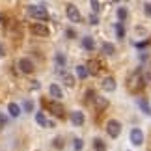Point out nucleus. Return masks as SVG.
<instances>
[{
  "mask_svg": "<svg viewBox=\"0 0 151 151\" xmlns=\"http://www.w3.org/2000/svg\"><path fill=\"white\" fill-rule=\"evenodd\" d=\"M56 62H58V65H60V67L65 65V58H63V54H60V52H58V54H56Z\"/></svg>",
  "mask_w": 151,
  "mask_h": 151,
  "instance_id": "nucleus-24",
  "label": "nucleus"
},
{
  "mask_svg": "<svg viewBox=\"0 0 151 151\" xmlns=\"http://www.w3.org/2000/svg\"><path fill=\"white\" fill-rule=\"evenodd\" d=\"M144 86H146V78H144V75L140 71H134L129 77V82H127V88H129L131 93H140L144 90Z\"/></svg>",
  "mask_w": 151,
  "mask_h": 151,
  "instance_id": "nucleus-1",
  "label": "nucleus"
},
{
  "mask_svg": "<svg viewBox=\"0 0 151 151\" xmlns=\"http://www.w3.org/2000/svg\"><path fill=\"white\" fill-rule=\"evenodd\" d=\"M0 21H2V17H0Z\"/></svg>",
  "mask_w": 151,
  "mask_h": 151,
  "instance_id": "nucleus-34",
  "label": "nucleus"
},
{
  "mask_svg": "<svg viewBox=\"0 0 151 151\" xmlns=\"http://www.w3.org/2000/svg\"><path fill=\"white\" fill-rule=\"evenodd\" d=\"M86 67H88V73L90 75H99V71L103 69V63H101V60H91Z\"/></svg>",
  "mask_w": 151,
  "mask_h": 151,
  "instance_id": "nucleus-10",
  "label": "nucleus"
},
{
  "mask_svg": "<svg viewBox=\"0 0 151 151\" xmlns=\"http://www.w3.org/2000/svg\"><path fill=\"white\" fill-rule=\"evenodd\" d=\"M17 67L21 69V73H26V75L34 73V69H36V65H34V62L30 60V58H19V62H17Z\"/></svg>",
  "mask_w": 151,
  "mask_h": 151,
  "instance_id": "nucleus-4",
  "label": "nucleus"
},
{
  "mask_svg": "<svg viewBox=\"0 0 151 151\" xmlns=\"http://www.w3.org/2000/svg\"><path fill=\"white\" fill-rule=\"evenodd\" d=\"M45 104H47V108H49L50 112L56 116V118H63V116H65V114H63V106H62L60 103H56V101H50V103H45Z\"/></svg>",
  "mask_w": 151,
  "mask_h": 151,
  "instance_id": "nucleus-7",
  "label": "nucleus"
},
{
  "mask_svg": "<svg viewBox=\"0 0 151 151\" xmlns=\"http://www.w3.org/2000/svg\"><path fill=\"white\" fill-rule=\"evenodd\" d=\"M28 13H30L34 19H41V21L49 19V11H47V8H43V6H30V8H28Z\"/></svg>",
  "mask_w": 151,
  "mask_h": 151,
  "instance_id": "nucleus-2",
  "label": "nucleus"
},
{
  "mask_svg": "<svg viewBox=\"0 0 151 151\" xmlns=\"http://www.w3.org/2000/svg\"><path fill=\"white\" fill-rule=\"evenodd\" d=\"M0 56H4V50H2V45H0Z\"/></svg>",
  "mask_w": 151,
  "mask_h": 151,
  "instance_id": "nucleus-33",
  "label": "nucleus"
},
{
  "mask_svg": "<svg viewBox=\"0 0 151 151\" xmlns=\"http://www.w3.org/2000/svg\"><path fill=\"white\" fill-rule=\"evenodd\" d=\"M82 47H84L86 50H93V49H95V41H93V37H91V36L82 37Z\"/></svg>",
  "mask_w": 151,
  "mask_h": 151,
  "instance_id": "nucleus-14",
  "label": "nucleus"
},
{
  "mask_svg": "<svg viewBox=\"0 0 151 151\" xmlns=\"http://www.w3.org/2000/svg\"><path fill=\"white\" fill-rule=\"evenodd\" d=\"M138 104H140V108H142V110H144V112H146L147 116H151V106H149V103H147V101L140 99V101H138Z\"/></svg>",
  "mask_w": 151,
  "mask_h": 151,
  "instance_id": "nucleus-21",
  "label": "nucleus"
},
{
  "mask_svg": "<svg viewBox=\"0 0 151 151\" xmlns=\"http://www.w3.org/2000/svg\"><path fill=\"white\" fill-rule=\"evenodd\" d=\"M101 50L104 52V54H108V56H110V54H114V52H116V47H114L112 43L104 41V43H103V47H101Z\"/></svg>",
  "mask_w": 151,
  "mask_h": 151,
  "instance_id": "nucleus-16",
  "label": "nucleus"
},
{
  "mask_svg": "<svg viewBox=\"0 0 151 151\" xmlns=\"http://www.w3.org/2000/svg\"><path fill=\"white\" fill-rule=\"evenodd\" d=\"M84 114L80 112V110H75V112H71V121H73V125H77V127H80L84 123Z\"/></svg>",
  "mask_w": 151,
  "mask_h": 151,
  "instance_id": "nucleus-13",
  "label": "nucleus"
},
{
  "mask_svg": "<svg viewBox=\"0 0 151 151\" xmlns=\"http://www.w3.org/2000/svg\"><path fill=\"white\" fill-rule=\"evenodd\" d=\"M88 67H86V65H77V77L78 78H86V77H88Z\"/></svg>",
  "mask_w": 151,
  "mask_h": 151,
  "instance_id": "nucleus-18",
  "label": "nucleus"
},
{
  "mask_svg": "<svg viewBox=\"0 0 151 151\" xmlns=\"http://www.w3.org/2000/svg\"><path fill=\"white\" fill-rule=\"evenodd\" d=\"M93 104H95L97 112H103V110L108 108V99H106V97H99V95H97L95 99H93Z\"/></svg>",
  "mask_w": 151,
  "mask_h": 151,
  "instance_id": "nucleus-9",
  "label": "nucleus"
},
{
  "mask_svg": "<svg viewBox=\"0 0 151 151\" xmlns=\"http://www.w3.org/2000/svg\"><path fill=\"white\" fill-rule=\"evenodd\" d=\"M131 144H134V146H142V142H144V132L140 129H132L131 131Z\"/></svg>",
  "mask_w": 151,
  "mask_h": 151,
  "instance_id": "nucleus-8",
  "label": "nucleus"
},
{
  "mask_svg": "<svg viewBox=\"0 0 151 151\" xmlns=\"http://www.w3.org/2000/svg\"><path fill=\"white\" fill-rule=\"evenodd\" d=\"M144 11H146V15L151 17V2H147L146 6H144Z\"/></svg>",
  "mask_w": 151,
  "mask_h": 151,
  "instance_id": "nucleus-30",
  "label": "nucleus"
},
{
  "mask_svg": "<svg viewBox=\"0 0 151 151\" xmlns=\"http://www.w3.org/2000/svg\"><path fill=\"white\" fill-rule=\"evenodd\" d=\"M24 110H26V112H32V110H34L32 101H26V103H24Z\"/></svg>",
  "mask_w": 151,
  "mask_h": 151,
  "instance_id": "nucleus-29",
  "label": "nucleus"
},
{
  "mask_svg": "<svg viewBox=\"0 0 151 151\" xmlns=\"http://www.w3.org/2000/svg\"><path fill=\"white\" fill-rule=\"evenodd\" d=\"M116 34H118L119 39L125 37V28H123V24H121V22H116Z\"/></svg>",
  "mask_w": 151,
  "mask_h": 151,
  "instance_id": "nucleus-23",
  "label": "nucleus"
},
{
  "mask_svg": "<svg viewBox=\"0 0 151 151\" xmlns=\"http://www.w3.org/2000/svg\"><path fill=\"white\" fill-rule=\"evenodd\" d=\"M36 121H37V125H41V127H47V123H49V121L45 119L43 112H36Z\"/></svg>",
  "mask_w": 151,
  "mask_h": 151,
  "instance_id": "nucleus-20",
  "label": "nucleus"
},
{
  "mask_svg": "<svg viewBox=\"0 0 151 151\" xmlns=\"http://www.w3.org/2000/svg\"><path fill=\"white\" fill-rule=\"evenodd\" d=\"M63 84H65L67 88H73V86H75V78H73V75L63 73Z\"/></svg>",
  "mask_w": 151,
  "mask_h": 151,
  "instance_id": "nucleus-19",
  "label": "nucleus"
},
{
  "mask_svg": "<svg viewBox=\"0 0 151 151\" xmlns=\"http://www.w3.org/2000/svg\"><path fill=\"white\" fill-rule=\"evenodd\" d=\"M49 95L52 97V99H56V101L62 99V97H63V95H62V88H60L58 84H50V86H49Z\"/></svg>",
  "mask_w": 151,
  "mask_h": 151,
  "instance_id": "nucleus-12",
  "label": "nucleus"
},
{
  "mask_svg": "<svg viewBox=\"0 0 151 151\" xmlns=\"http://www.w3.org/2000/svg\"><path fill=\"white\" fill-rule=\"evenodd\" d=\"M65 34H67V36L71 37V39L75 37V30H71V28H67V30H65Z\"/></svg>",
  "mask_w": 151,
  "mask_h": 151,
  "instance_id": "nucleus-31",
  "label": "nucleus"
},
{
  "mask_svg": "<svg viewBox=\"0 0 151 151\" xmlns=\"http://www.w3.org/2000/svg\"><path fill=\"white\" fill-rule=\"evenodd\" d=\"M91 9H93L95 13H97V11L101 9V4H99V2H95V0H91Z\"/></svg>",
  "mask_w": 151,
  "mask_h": 151,
  "instance_id": "nucleus-26",
  "label": "nucleus"
},
{
  "mask_svg": "<svg viewBox=\"0 0 151 151\" xmlns=\"http://www.w3.org/2000/svg\"><path fill=\"white\" fill-rule=\"evenodd\" d=\"M8 112H9V116L17 118V116L21 114V106H19L17 103H9V104H8Z\"/></svg>",
  "mask_w": 151,
  "mask_h": 151,
  "instance_id": "nucleus-15",
  "label": "nucleus"
},
{
  "mask_svg": "<svg viewBox=\"0 0 151 151\" xmlns=\"http://www.w3.org/2000/svg\"><path fill=\"white\" fill-rule=\"evenodd\" d=\"M54 147H56V149H62V147H63L62 138H54Z\"/></svg>",
  "mask_w": 151,
  "mask_h": 151,
  "instance_id": "nucleus-28",
  "label": "nucleus"
},
{
  "mask_svg": "<svg viewBox=\"0 0 151 151\" xmlns=\"http://www.w3.org/2000/svg\"><path fill=\"white\" fill-rule=\"evenodd\" d=\"M116 86H118V84H116V80H114L112 77H106V78L101 82V88H103L104 91H114Z\"/></svg>",
  "mask_w": 151,
  "mask_h": 151,
  "instance_id": "nucleus-11",
  "label": "nucleus"
},
{
  "mask_svg": "<svg viewBox=\"0 0 151 151\" xmlns=\"http://www.w3.org/2000/svg\"><path fill=\"white\" fill-rule=\"evenodd\" d=\"M30 32L34 34V36H39V37H47L50 34V30L43 24V22H32V24H30Z\"/></svg>",
  "mask_w": 151,
  "mask_h": 151,
  "instance_id": "nucleus-3",
  "label": "nucleus"
},
{
  "mask_svg": "<svg viewBox=\"0 0 151 151\" xmlns=\"http://www.w3.org/2000/svg\"><path fill=\"white\" fill-rule=\"evenodd\" d=\"M106 132H108L110 138H118L119 132H121V123L118 119H110L106 123Z\"/></svg>",
  "mask_w": 151,
  "mask_h": 151,
  "instance_id": "nucleus-5",
  "label": "nucleus"
},
{
  "mask_svg": "<svg viewBox=\"0 0 151 151\" xmlns=\"http://www.w3.org/2000/svg\"><path fill=\"white\" fill-rule=\"evenodd\" d=\"M82 146H84V144H82V140H80V138H75V149H82Z\"/></svg>",
  "mask_w": 151,
  "mask_h": 151,
  "instance_id": "nucleus-25",
  "label": "nucleus"
},
{
  "mask_svg": "<svg viewBox=\"0 0 151 151\" xmlns=\"http://www.w3.org/2000/svg\"><path fill=\"white\" fill-rule=\"evenodd\" d=\"M93 149L95 151H106V144H104L101 138H95L93 140Z\"/></svg>",
  "mask_w": 151,
  "mask_h": 151,
  "instance_id": "nucleus-17",
  "label": "nucleus"
},
{
  "mask_svg": "<svg viewBox=\"0 0 151 151\" xmlns=\"http://www.w3.org/2000/svg\"><path fill=\"white\" fill-rule=\"evenodd\" d=\"M97 22H99V17H97L95 13H91L90 15V24H97Z\"/></svg>",
  "mask_w": 151,
  "mask_h": 151,
  "instance_id": "nucleus-27",
  "label": "nucleus"
},
{
  "mask_svg": "<svg viewBox=\"0 0 151 151\" xmlns=\"http://www.w3.org/2000/svg\"><path fill=\"white\" fill-rule=\"evenodd\" d=\"M127 15H129L127 8H118V19H119V22H123L127 19Z\"/></svg>",
  "mask_w": 151,
  "mask_h": 151,
  "instance_id": "nucleus-22",
  "label": "nucleus"
},
{
  "mask_svg": "<svg viewBox=\"0 0 151 151\" xmlns=\"http://www.w3.org/2000/svg\"><path fill=\"white\" fill-rule=\"evenodd\" d=\"M65 13H67V17H69V21H71V22H80V21H82V15H80L78 8H77V6H73V4H67Z\"/></svg>",
  "mask_w": 151,
  "mask_h": 151,
  "instance_id": "nucleus-6",
  "label": "nucleus"
},
{
  "mask_svg": "<svg viewBox=\"0 0 151 151\" xmlns=\"http://www.w3.org/2000/svg\"><path fill=\"white\" fill-rule=\"evenodd\" d=\"M146 45H147L146 41H140V43H136V47H138V49H146Z\"/></svg>",
  "mask_w": 151,
  "mask_h": 151,
  "instance_id": "nucleus-32",
  "label": "nucleus"
}]
</instances>
